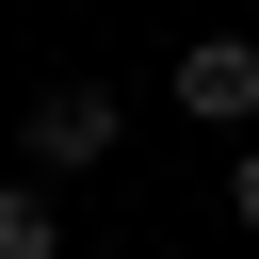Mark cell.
<instances>
[{
    "label": "cell",
    "instance_id": "6da1fadb",
    "mask_svg": "<svg viewBox=\"0 0 259 259\" xmlns=\"http://www.w3.org/2000/svg\"><path fill=\"white\" fill-rule=\"evenodd\" d=\"M113 130H130V113H113L97 81H49V97L16 113V162H32V178H97V162H113Z\"/></svg>",
    "mask_w": 259,
    "mask_h": 259
},
{
    "label": "cell",
    "instance_id": "7a4b0ae2",
    "mask_svg": "<svg viewBox=\"0 0 259 259\" xmlns=\"http://www.w3.org/2000/svg\"><path fill=\"white\" fill-rule=\"evenodd\" d=\"M162 97H178L194 130H259V32H194V49L162 65Z\"/></svg>",
    "mask_w": 259,
    "mask_h": 259
},
{
    "label": "cell",
    "instance_id": "3957f363",
    "mask_svg": "<svg viewBox=\"0 0 259 259\" xmlns=\"http://www.w3.org/2000/svg\"><path fill=\"white\" fill-rule=\"evenodd\" d=\"M0 259H65V210H49V178H0Z\"/></svg>",
    "mask_w": 259,
    "mask_h": 259
},
{
    "label": "cell",
    "instance_id": "277c9868",
    "mask_svg": "<svg viewBox=\"0 0 259 259\" xmlns=\"http://www.w3.org/2000/svg\"><path fill=\"white\" fill-rule=\"evenodd\" d=\"M227 210H243V227H259V146H243V162H227Z\"/></svg>",
    "mask_w": 259,
    "mask_h": 259
}]
</instances>
